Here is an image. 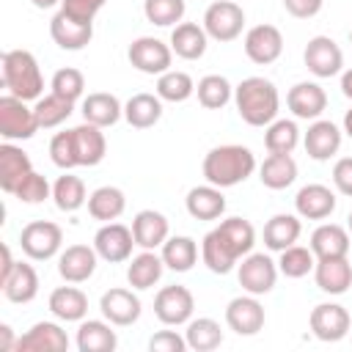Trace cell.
Instances as JSON below:
<instances>
[{
    "mask_svg": "<svg viewBox=\"0 0 352 352\" xmlns=\"http://www.w3.org/2000/svg\"><path fill=\"white\" fill-rule=\"evenodd\" d=\"M121 113H124L121 102L113 94H107V91H96V94H88L82 99V118L88 124L102 126V129L104 126H113L121 118Z\"/></svg>",
    "mask_w": 352,
    "mask_h": 352,
    "instance_id": "4316f807",
    "label": "cell"
},
{
    "mask_svg": "<svg viewBox=\"0 0 352 352\" xmlns=\"http://www.w3.org/2000/svg\"><path fill=\"white\" fill-rule=\"evenodd\" d=\"M148 349L151 352H184L187 349V338L176 336L173 330H160L148 338Z\"/></svg>",
    "mask_w": 352,
    "mask_h": 352,
    "instance_id": "db71d44e",
    "label": "cell"
},
{
    "mask_svg": "<svg viewBox=\"0 0 352 352\" xmlns=\"http://www.w3.org/2000/svg\"><path fill=\"white\" fill-rule=\"evenodd\" d=\"M50 311L63 322H80L88 314V297L74 286H58L50 294Z\"/></svg>",
    "mask_w": 352,
    "mask_h": 352,
    "instance_id": "1f68e13d",
    "label": "cell"
},
{
    "mask_svg": "<svg viewBox=\"0 0 352 352\" xmlns=\"http://www.w3.org/2000/svg\"><path fill=\"white\" fill-rule=\"evenodd\" d=\"M0 349H3V352L16 349V341H14V333H11L8 324H0Z\"/></svg>",
    "mask_w": 352,
    "mask_h": 352,
    "instance_id": "680465c9",
    "label": "cell"
},
{
    "mask_svg": "<svg viewBox=\"0 0 352 352\" xmlns=\"http://www.w3.org/2000/svg\"><path fill=\"white\" fill-rule=\"evenodd\" d=\"M283 52V36L275 25H256L248 30L245 36V55L258 63V66H267L272 60H278Z\"/></svg>",
    "mask_w": 352,
    "mask_h": 352,
    "instance_id": "7c38bea8",
    "label": "cell"
},
{
    "mask_svg": "<svg viewBox=\"0 0 352 352\" xmlns=\"http://www.w3.org/2000/svg\"><path fill=\"white\" fill-rule=\"evenodd\" d=\"M195 94H198V102L206 110H220L231 99V82L226 77H220V74H206V77L198 80Z\"/></svg>",
    "mask_w": 352,
    "mask_h": 352,
    "instance_id": "f6af8a7d",
    "label": "cell"
},
{
    "mask_svg": "<svg viewBox=\"0 0 352 352\" xmlns=\"http://www.w3.org/2000/svg\"><path fill=\"white\" fill-rule=\"evenodd\" d=\"M74 135V148H77V162L80 165H99L104 160V151H107V140H104V132L102 126L96 124H80L72 129Z\"/></svg>",
    "mask_w": 352,
    "mask_h": 352,
    "instance_id": "cb8c5ba5",
    "label": "cell"
},
{
    "mask_svg": "<svg viewBox=\"0 0 352 352\" xmlns=\"http://www.w3.org/2000/svg\"><path fill=\"white\" fill-rule=\"evenodd\" d=\"M99 308H102L104 319L110 324H118V327H126V324L138 322V316H140V300L129 289H110V292H104Z\"/></svg>",
    "mask_w": 352,
    "mask_h": 352,
    "instance_id": "ac0fdd59",
    "label": "cell"
},
{
    "mask_svg": "<svg viewBox=\"0 0 352 352\" xmlns=\"http://www.w3.org/2000/svg\"><path fill=\"white\" fill-rule=\"evenodd\" d=\"M50 36L60 50H82L91 38H94V25L91 22H80L74 16H69L66 11H58L50 22Z\"/></svg>",
    "mask_w": 352,
    "mask_h": 352,
    "instance_id": "9a60e30c",
    "label": "cell"
},
{
    "mask_svg": "<svg viewBox=\"0 0 352 352\" xmlns=\"http://www.w3.org/2000/svg\"><path fill=\"white\" fill-rule=\"evenodd\" d=\"M341 148V129L333 121H314L305 132V151L311 160H330Z\"/></svg>",
    "mask_w": 352,
    "mask_h": 352,
    "instance_id": "7402d4cb",
    "label": "cell"
},
{
    "mask_svg": "<svg viewBox=\"0 0 352 352\" xmlns=\"http://www.w3.org/2000/svg\"><path fill=\"white\" fill-rule=\"evenodd\" d=\"M0 286H3V294L11 302H30L38 294V275H36V270L30 264L16 261V267L11 270V275Z\"/></svg>",
    "mask_w": 352,
    "mask_h": 352,
    "instance_id": "4dcf8cb0",
    "label": "cell"
},
{
    "mask_svg": "<svg viewBox=\"0 0 352 352\" xmlns=\"http://www.w3.org/2000/svg\"><path fill=\"white\" fill-rule=\"evenodd\" d=\"M192 91H195V82L187 72H170L168 69L157 80V96L165 102H184L192 96Z\"/></svg>",
    "mask_w": 352,
    "mask_h": 352,
    "instance_id": "7dc6e473",
    "label": "cell"
},
{
    "mask_svg": "<svg viewBox=\"0 0 352 352\" xmlns=\"http://www.w3.org/2000/svg\"><path fill=\"white\" fill-rule=\"evenodd\" d=\"M256 170V157L245 146H217L204 157V176L214 187H234Z\"/></svg>",
    "mask_w": 352,
    "mask_h": 352,
    "instance_id": "7a4b0ae2",
    "label": "cell"
},
{
    "mask_svg": "<svg viewBox=\"0 0 352 352\" xmlns=\"http://www.w3.org/2000/svg\"><path fill=\"white\" fill-rule=\"evenodd\" d=\"M3 88L16 99H41L44 80L38 72L36 58L28 50H8L3 52Z\"/></svg>",
    "mask_w": 352,
    "mask_h": 352,
    "instance_id": "3957f363",
    "label": "cell"
},
{
    "mask_svg": "<svg viewBox=\"0 0 352 352\" xmlns=\"http://www.w3.org/2000/svg\"><path fill=\"white\" fill-rule=\"evenodd\" d=\"M30 170H33V168H30V157H28L19 146H14L11 140H6V143L0 146V187H3V192H11V195H14L16 184H19Z\"/></svg>",
    "mask_w": 352,
    "mask_h": 352,
    "instance_id": "603a6c76",
    "label": "cell"
},
{
    "mask_svg": "<svg viewBox=\"0 0 352 352\" xmlns=\"http://www.w3.org/2000/svg\"><path fill=\"white\" fill-rule=\"evenodd\" d=\"M96 248H88V245H69L60 258H58V272L63 280L69 283H82L94 275L96 270Z\"/></svg>",
    "mask_w": 352,
    "mask_h": 352,
    "instance_id": "e0dca14e",
    "label": "cell"
},
{
    "mask_svg": "<svg viewBox=\"0 0 352 352\" xmlns=\"http://www.w3.org/2000/svg\"><path fill=\"white\" fill-rule=\"evenodd\" d=\"M0 256H3V264H0V283H3V280L11 275V270L16 267V261H14L11 248H8V245H3V248H0Z\"/></svg>",
    "mask_w": 352,
    "mask_h": 352,
    "instance_id": "6f0895ef",
    "label": "cell"
},
{
    "mask_svg": "<svg viewBox=\"0 0 352 352\" xmlns=\"http://www.w3.org/2000/svg\"><path fill=\"white\" fill-rule=\"evenodd\" d=\"M104 3L107 0H60V11H66L80 22H94V16L102 11Z\"/></svg>",
    "mask_w": 352,
    "mask_h": 352,
    "instance_id": "f5cc1de1",
    "label": "cell"
},
{
    "mask_svg": "<svg viewBox=\"0 0 352 352\" xmlns=\"http://www.w3.org/2000/svg\"><path fill=\"white\" fill-rule=\"evenodd\" d=\"M314 275H316V286L327 294H344L352 286V264L346 261V256L316 258Z\"/></svg>",
    "mask_w": 352,
    "mask_h": 352,
    "instance_id": "ffe728a7",
    "label": "cell"
},
{
    "mask_svg": "<svg viewBox=\"0 0 352 352\" xmlns=\"http://www.w3.org/2000/svg\"><path fill=\"white\" fill-rule=\"evenodd\" d=\"M82 91H85V77H82L80 69L66 66V69H58V72L52 74V94L77 102V99L82 96Z\"/></svg>",
    "mask_w": 352,
    "mask_h": 352,
    "instance_id": "681fc988",
    "label": "cell"
},
{
    "mask_svg": "<svg viewBox=\"0 0 352 352\" xmlns=\"http://www.w3.org/2000/svg\"><path fill=\"white\" fill-rule=\"evenodd\" d=\"M162 116V99L154 94H135L126 104H124V118L129 126L135 129H148L160 121Z\"/></svg>",
    "mask_w": 352,
    "mask_h": 352,
    "instance_id": "f546056e",
    "label": "cell"
},
{
    "mask_svg": "<svg viewBox=\"0 0 352 352\" xmlns=\"http://www.w3.org/2000/svg\"><path fill=\"white\" fill-rule=\"evenodd\" d=\"M275 280H278V267H275V261L270 256L250 253V256L242 258V264H239V286L245 292H250L256 297L267 294V292H272Z\"/></svg>",
    "mask_w": 352,
    "mask_h": 352,
    "instance_id": "30bf717a",
    "label": "cell"
},
{
    "mask_svg": "<svg viewBox=\"0 0 352 352\" xmlns=\"http://www.w3.org/2000/svg\"><path fill=\"white\" fill-rule=\"evenodd\" d=\"M72 110H74V102L66 99V96H58V94L41 96V99L36 102V107H33L36 121H38V126H44V129H52V126L63 124V121L72 116Z\"/></svg>",
    "mask_w": 352,
    "mask_h": 352,
    "instance_id": "60d3db41",
    "label": "cell"
},
{
    "mask_svg": "<svg viewBox=\"0 0 352 352\" xmlns=\"http://www.w3.org/2000/svg\"><path fill=\"white\" fill-rule=\"evenodd\" d=\"M132 245H135V234H132V228H126L121 223H104L94 236L96 253L110 264L126 261L132 256Z\"/></svg>",
    "mask_w": 352,
    "mask_h": 352,
    "instance_id": "8fae6325",
    "label": "cell"
},
{
    "mask_svg": "<svg viewBox=\"0 0 352 352\" xmlns=\"http://www.w3.org/2000/svg\"><path fill=\"white\" fill-rule=\"evenodd\" d=\"M187 212L195 220H217L226 212V198L220 187L214 184H201L187 192Z\"/></svg>",
    "mask_w": 352,
    "mask_h": 352,
    "instance_id": "83f0119b",
    "label": "cell"
},
{
    "mask_svg": "<svg viewBox=\"0 0 352 352\" xmlns=\"http://www.w3.org/2000/svg\"><path fill=\"white\" fill-rule=\"evenodd\" d=\"M132 234H135V245H140L143 250H154L168 239V220L154 209H143L132 220Z\"/></svg>",
    "mask_w": 352,
    "mask_h": 352,
    "instance_id": "d4e9b609",
    "label": "cell"
},
{
    "mask_svg": "<svg viewBox=\"0 0 352 352\" xmlns=\"http://www.w3.org/2000/svg\"><path fill=\"white\" fill-rule=\"evenodd\" d=\"M346 220H349V231H352V212H349V217H346Z\"/></svg>",
    "mask_w": 352,
    "mask_h": 352,
    "instance_id": "be15d7a7",
    "label": "cell"
},
{
    "mask_svg": "<svg viewBox=\"0 0 352 352\" xmlns=\"http://www.w3.org/2000/svg\"><path fill=\"white\" fill-rule=\"evenodd\" d=\"M214 231L220 234V239L226 242V248H228L236 258L248 256L250 248H253V242H256V231H253V226H250L245 217H228V220H223Z\"/></svg>",
    "mask_w": 352,
    "mask_h": 352,
    "instance_id": "d6a6232c",
    "label": "cell"
},
{
    "mask_svg": "<svg viewBox=\"0 0 352 352\" xmlns=\"http://www.w3.org/2000/svg\"><path fill=\"white\" fill-rule=\"evenodd\" d=\"M311 250L316 258H336L349 253V234L336 223H324L311 234Z\"/></svg>",
    "mask_w": 352,
    "mask_h": 352,
    "instance_id": "f1b7e54d",
    "label": "cell"
},
{
    "mask_svg": "<svg viewBox=\"0 0 352 352\" xmlns=\"http://www.w3.org/2000/svg\"><path fill=\"white\" fill-rule=\"evenodd\" d=\"M60 242H63V231L60 226L50 223V220H33L22 228L19 234V245L22 250L36 258V261H44V258H52L58 250H60Z\"/></svg>",
    "mask_w": 352,
    "mask_h": 352,
    "instance_id": "8992f818",
    "label": "cell"
},
{
    "mask_svg": "<svg viewBox=\"0 0 352 352\" xmlns=\"http://www.w3.org/2000/svg\"><path fill=\"white\" fill-rule=\"evenodd\" d=\"M341 91H344L346 99H352V69H346V72L341 74Z\"/></svg>",
    "mask_w": 352,
    "mask_h": 352,
    "instance_id": "91938a15",
    "label": "cell"
},
{
    "mask_svg": "<svg viewBox=\"0 0 352 352\" xmlns=\"http://www.w3.org/2000/svg\"><path fill=\"white\" fill-rule=\"evenodd\" d=\"M302 58H305L308 72L316 74V77H333L344 66V52H341V47L330 36H314L305 44Z\"/></svg>",
    "mask_w": 352,
    "mask_h": 352,
    "instance_id": "9c48e42d",
    "label": "cell"
},
{
    "mask_svg": "<svg viewBox=\"0 0 352 352\" xmlns=\"http://www.w3.org/2000/svg\"><path fill=\"white\" fill-rule=\"evenodd\" d=\"M55 3H60V0H33V6H36V8H52Z\"/></svg>",
    "mask_w": 352,
    "mask_h": 352,
    "instance_id": "6125c7cd",
    "label": "cell"
},
{
    "mask_svg": "<svg viewBox=\"0 0 352 352\" xmlns=\"http://www.w3.org/2000/svg\"><path fill=\"white\" fill-rule=\"evenodd\" d=\"M14 195H16L19 201H25V204H41L44 198H50V182H47L41 173L30 170V173L16 184Z\"/></svg>",
    "mask_w": 352,
    "mask_h": 352,
    "instance_id": "816d5d0a",
    "label": "cell"
},
{
    "mask_svg": "<svg viewBox=\"0 0 352 352\" xmlns=\"http://www.w3.org/2000/svg\"><path fill=\"white\" fill-rule=\"evenodd\" d=\"M118 344L116 330H110V324L88 319L80 324L77 330V349L80 352H113Z\"/></svg>",
    "mask_w": 352,
    "mask_h": 352,
    "instance_id": "8d00e7d4",
    "label": "cell"
},
{
    "mask_svg": "<svg viewBox=\"0 0 352 352\" xmlns=\"http://www.w3.org/2000/svg\"><path fill=\"white\" fill-rule=\"evenodd\" d=\"M286 104L297 118H319L327 107V94L316 82H297L286 94Z\"/></svg>",
    "mask_w": 352,
    "mask_h": 352,
    "instance_id": "44dd1931",
    "label": "cell"
},
{
    "mask_svg": "<svg viewBox=\"0 0 352 352\" xmlns=\"http://www.w3.org/2000/svg\"><path fill=\"white\" fill-rule=\"evenodd\" d=\"M192 308H195V300L190 294L187 286H165L157 292L154 297V314L162 324H184L190 322L192 316Z\"/></svg>",
    "mask_w": 352,
    "mask_h": 352,
    "instance_id": "ba28073f",
    "label": "cell"
},
{
    "mask_svg": "<svg viewBox=\"0 0 352 352\" xmlns=\"http://www.w3.org/2000/svg\"><path fill=\"white\" fill-rule=\"evenodd\" d=\"M195 258H198L195 239H190V236H170V239L162 242V261H165L168 270L187 272V270H192Z\"/></svg>",
    "mask_w": 352,
    "mask_h": 352,
    "instance_id": "f35d334b",
    "label": "cell"
},
{
    "mask_svg": "<svg viewBox=\"0 0 352 352\" xmlns=\"http://www.w3.org/2000/svg\"><path fill=\"white\" fill-rule=\"evenodd\" d=\"M245 28V11L242 6L231 0H217L204 14V30L214 41H234Z\"/></svg>",
    "mask_w": 352,
    "mask_h": 352,
    "instance_id": "5b68a950",
    "label": "cell"
},
{
    "mask_svg": "<svg viewBox=\"0 0 352 352\" xmlns=\"http://www.w3.org/2000/svg\"><path fill=\"white\" fill-rule=\"evenodd\" d=\"M333 184L338 187V192L352 195V157H341L333 165Z\"/></svg>",
    "mask_w": 352,
    "mask_h": 352,
    "instance_id": "11a10c76",
    "label": "cell"
},
{
    "mask_svg": "<svg viewBox=\"0 0 352 352\" xmlns=\"http://www.w3.org/2000/svg\"><path fill=\"white\" fill-rule=\"evenodd\" d=\"M143 14H146V19L151 25L168 28V25L182 22V16H184V0H146L143 3Z\"/></svg>",
    "mask_w": 352,
    "mask_h": 352,
    "instance_id": "c3c4849f",
    "label": "cell"
},
{
    "mask_svg": "<svg viewBox=\"0 0 352 352\" xmlns=\"http://www.w3.org/2000/svg\"><path fill=\"white\" fill-rule=\"evenodd\" d=\"M297 140H300V129L294 121H286V118L272 121L264 132V146L270 154H292Z\"/></svg>",
    "mask_w": 352,
    "mask_h": 352,
    "instance_id": "7bdbcfd3",
    "label": "cell"
},
{
    "mask_svg": "<svg viewBox=\"0 0 352 352\" xmlns=\"http://www.w3.org/2000/svg\"><path fill=\"white\" fill-rule=\"evenodd\" d=\"M187 346L195 349V352H212L223 344V330L214 319H192L187 324Z\"/></svg>",
    "mask_w": 352,
    "mask_h": 352,
    "instance_id": "b9f144b4",
    "label": "cell"
},
{
    "mask_svg": "<svg viewBox=\"0 0 352 352\" xmlns=\"http://www.w3.org/2000/svg\"><path fill=\"white\" fill-rule=\"evenodd\" d=\"M129 63L143 72V74H165L170 69V58H173V50L154 38V36H140L129 44Z\"/></svg>",
    "mask_w": 352,
    "mask_h": 352,
    "instance_id": "52a82bcc",
    "label": "cell"
},
{
    "mask_svg": "<svg viewBox=\"0 0 352 352\" xmlns=\"http://www.w3.org/2000/svg\"><path fill=\"white\" fill-rule=\"evenodd\" d=\"M300 231H302V226H300V220L294 214H275L264 226V245L270 250H278L280 253V250H286L289 245L297 242Z\"/></svg>",
    "mask_w": 352,
    "mask_h": 352,
    "instance_id": "e575fe53",
    "label": "cell"
},
{
    "mask_svg": "<svg viewBox=\"0 0 352 352\" xmlns=\"http://www.w3.org/2000/svg\"><path fill=\"white\" fill-rule=\"evenodd\" d=\"M258 179L264 187L270 190H283L297 179V162L292 160V154H270L261 168H258Z\"/></svg>",
    "mask_w": 352,
    "mask_h": 352,
    "instance_id": "836d02e7",
    "label": "cell"
},
{
    "mask_svg": "<svg viewBox=\"0 0 352 352\" xmlns=\"http://www.w3.org/2000/svg\"><path fill=\"white\" fill-rule=\"evenodd\" d=\"M162 267H165L162 256H157V253H151V250H143L140 256H135V258L129 261V267H126V280H129L132 289H151V286L160 280Z\"/></svg>",
    "mask_w": 352,
    "mask_h": 352,
    "instance_id": "d590c367",
    "label": "cell"
},
{
    "mask_svg": "<svg viewBox=\"0 0 352 352\" xmlns=\"http://www.w3.org/2000/svg\"><path fill=\"white\" fill-rule=\"evenodd\" d=\"M344 132L352 138V110H346V116H344Z\"/></svg>",
    "mask_w": 352,
    "mask_h": 352,
    "instance_id": "94428289",
    "label": "cell"
},
{
    "mask_svg": "<svg viewBox=\"0 0 352 352\" xmlns=\"http://www.w3.org/2000/svg\"><path fill=\"white\" fill-rule=\"evenodd\" d=\"M69 349V336L55 322H36L25 336L16 338V352H63Z\"/></svg>",
    "mask_w": 352,
    "mask_h": 352,
    "instance_id": "5bb4252c",
    "label": "cell"
},
{
    "mask_svg": "<svg viewBox=\"0 0 352 352\" xmlns=\"http://www.w3.org/2000/svg\"><path fill=\"white\" fill-rule=\"evenodd\" d=\"M124 206H126V198L118 187H99L88 195V212L94 220H102V223L121 217Z\"/></svg>",
    "mask_w": 352,
    "mask_h": 352,
    "instance_id": "74e56055",
    "label": "cell"
},
{
    "mask_svg": "<svg viewBox=\"0 0 352 352\" xmlns=\"http://www.w3.org/2000/svg\"><path fill=\"white\" fill-rule=\"evenodd\" d=\"M201 258H204V264H206L214 275L231 272V267L239 261V258L226 248V242L220 239L217 231H209V234L204 236V242H201Z\"/></svg>",
    "mask_w": 352,
    "mask_h": 352,
    "instance_id": "ab89813d",
    "label": "cell"
},
{
    "mask_svg": "<svg viewBox=\"0 0 352 352\" xmlns=\"http://www.w3.org/2000/svg\"><path fill=\"white\" fill-rule=\"evenodd\" d=\"M349 41H352V30H349Z\"/></svg>",
    "mask_w": 352,
    "mask_h": 352,
    "instance_id": "e7e4bbea",
    "label": "cell"
},
{
    "mask_svg": "<svg viewBox=\"0 0 352 352\" xmlns=\"http://www.w3.org/2000/svg\"><path fill=\"white\" fill-rule=\"evenodd\" d=\"M206 30L195 22H179L170 33V50L184 60H198L206 52Z\"/></svg>",
    "mask_w": 352,
    "mask_h": 352,
    "instance_id": "484cf974",
    "label": "cell"
},
{
    "mask_svg": "<svg viewBox=\"0 0 352 352\" xmlns=\"http://www.w3.org/2000/svg\"><path fill=\"white\" fill-rule=\"evenodd\" d=\"M52 198H55V206L60 212H77L82 204H85V184L80 176H60L55 184H52Z\"/></svg>",
    "mask_w": 352,
    "mask_h": 352,
    "instance_id": "ee69618b",
    "label": "cell"
},
{
    "mask_svg": "<svg viewBox=\"0 0 352 352\" xmlns=\"http://www.w3.org/2000/svg\"><path fill=\"white\" fill-rule=\"evenodd\" d=\"M314 267H316V256H314L311 248L289 245L286 250H280L278 270H280L286 278H302V275H308Z\"/></svg>",
    "mask_w": 352,
    "mask_h": 352,
    "instance_id": "bcb514c9",
    "label": "cell"
},
{
    "mask_svg": "<svg viewBox=\"0 0 352 352\" xmlns=\"http://www.w3.org/2000/svg\"><path fill=\"white\" fill-rule=\"evenodd\" d=\"M311 330L319 341H341L349 333V314L338 302H322L311 311Z\"/></svg>",
    "mask_w": 352,
    "mask_h": 352,
    "instance_id": "4fadbf2b",
    "label": "cell"
},
{
    "mask_svg": "<svg viewBox=\"0 0 352 352\" xmlns=\"http://www.w3.org/2000/svg\"><path fill=\"white\" fill-rule=\"evenodd\" d=\"M294 209L305 220H324L336 209V195L324 184H305L294 198Z\"/></svg>",
    "mask_w": 352,
    "mask_h": 352,
    "instance_id": "d6986e66",
    "label": "cell"
},
{
    "mask_svg": "<svg viewBox=\"0 0 352 352\" xmlns=\"http://www.w3.org/2000/svg\"><path fill=\"white\" fill-rule=\"evenodd\" d=\"M50 157H52V162H55L58 168H63V170L80 165V162H77V148H74V135H72V129H69V132H58V135L50 140Z\"/></svg>",
    "mask_w": 352,
    "mask_h": 352,
    "instance_id": "f907efd6",
    "label": "cell"
},
{
    "mask_svg": "<svg viewBox=\"0 0 352 352\" xmlns=\"http://www.w3.org/2000/svg\"><path fill=\"white\" fill-rule=\"evenodd\" d=\"M234 99H236V110H239L242 121L250 126H270L280 107L278 88L264 77L242 80L234 91Z\"/></svg>",
    "mask_w": 352,
    "mask_h": 352,
    "instance_id": "6da1fadb",
    "label": "cell"
},
{
    "mask_svg": "<svg viewBox=\"0 0 352 352\" xmlns=\"http://www.w3.org/2000/svg\"><path fill=\"white\" fill-rule=\"evenodd\" d=\"M38 121L36 113L25 104V99H16L11 94L0 96V135L6 140H28L36 135Z\"/></svg>",
    "mask_w": 352,
    "mask_h": 352,
    "instance_id": "277c9868",
    "label": "cell"
},
{
    "mask_svg": "<svg viewBox=\"0 0 352 352\" xmlns=\"http://www.w3.org/2000/svg\"><path fill=\"white\" fill-rule=\"evenodd\" d=\"M226 322L239 336H256L264 327V308L253 297H234L226 308Z\"/></svg>",
    "mask_w": 352,
    "mask_h": 352,
    "instance_id": "2e32d148",
    "label": "cell"
},
{
    "mask_svg": "<svg viewBox=\"0 0 352 352\" xmlns=\"http://www.w3.org/2000/svg\"><path fill=\"white\" fill-rule=\"evenodd\" d=\"M322 3H324V0H283L286 11H289L292 16H297V19H311V16H316V14L322 11Z\"/></svg>",
    "mask_w": 352,
    "mask_h": 352,
    "instance_id": "9f6ffc18",
    "label": "cell"
}]
</instances>
